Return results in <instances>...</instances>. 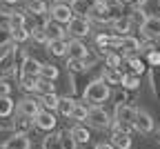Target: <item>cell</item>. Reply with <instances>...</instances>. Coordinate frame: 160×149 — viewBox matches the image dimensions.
I'll use <instances>...</instances> for the list:
<instances>
[{
	"label": "cell",
	"instance_id": "cell-1",
	"mask_svg": "<svg viewBox=\"0 0 160 149\" xmlns=\"http://www.w3.org/2000/svg\"><path fill=\"white\" fill-rule=\"evenodd\" d=\"M82 96H85V102H89V107H102V102L111 98V85L102 78H96L85 87Z\"/></svg>",
	"mask_w": 160,
	"mask_h": 149
},
{
	"label": "cell",
	"instance_id": "cell-2",
	"mask_svg": "<svg viewBox=\"0 0 160 149\" xmlns=\"http://www.w3.org/2000/svg\"><path fill=\"white\" fill-rule=\"evenodd\" d=\"M136 114H138L136 107H131V105H127V102H118L116 111H113V127L131 134L136 129Z\"/></svg>",
	"mask_w": 160,
	"mask_h": 149
},
{
	"label": "cell",
	"instance_id": "cell-3",
	"mask_svg": "<svg viewBox=\"0 0 160 149\" xmlns=\"http://www.w3.org/2000/svg\"><path fill=\"white\" fill-rule=\"evenodd\" d=\"M87 122L93 127V129H100V131H105V129H109V127H113L111 116H109V114H107L102 107H89Z\"/></svg>",
	"mask_w": 160,
	"mask_h": 149
},
{
	"label": "cell",
	"instance_id": "cell-4",
	"mask_svg": "<svg viewBox=\"0 0 160 149\" xmlns=\"http://www.w3.org/2000/svg\"><path fill=\"white\" fill-rule=\"evenodd\" d=\"M49 18L51 20H56V23H60V25H69L71 20L76 18V11L71 9V5H67V3H53L51 5V9H49Z\"/></svg>",
	"mask_w": 160,
	"mask_h": 149
},
{
	"label": "cell",
	"instance_id": "cell-5",
	"mask_svg": "<svg viewBox=\"0 0 160 149\" xmlns=\"http://www.w3.org/2000/svg\"><path fill=\"white\" fill-rule=\"evenodd\" d=\"M16 54L18 47H7L0 54V78H9L16 74Z\"/></svg>",
	"mask_w": 160,
	"mask_h": 149
},
{
	"label": "cell",
	"instance_id": "cell-6",
	"mask_svg": "<svg viewBox=\"0 0 160 149\" xmlns=\"http://www.w3.org/2000/svg\"><path fill=\"white\" fill-rule=\"evenodd\" d=\"M40 111H42V102L33 96H25L22 100H18L16 105V114L20 116H29V118H36Z\"/></svg>",
	"mask_w": 160,
	"mask_h": 149
},
{
	"label": "cell",
	"instance_id": "cell-7",
	"mask_svg": "<svg viewBox=\"0 0 160 149\" xmlns=\"http://www.w3.org/2000/svg\"><path fill=\"white\" fill-rule=\"evenodd\" d=\"M67 31H69V36L71 38H87L89 33H91V23H89V18H80V16H76L71 23L67 25Z\"/></svg>",
	"mask_w": 160,
	"mask_h": 149
},
{
	"label": "cell",
	"instance_id": "cell-8",
	"mask_svg": "<svg viewBox=\"0 0 160 149\" xmlns=\"http://www.w3.org/2000/svg\"><path fill=\"white\" fill-rule=\"evenodd\" d=\"M140 49H142V42H140L136 36H122L120 38V47H118V51L122 54L125 58H131V56H138L140 54Z\"/></svg>",
	"mask_w": 160,
	"mask_h": 149
},
{
	"label": "cell",
	"instance_id": "cell-9",
	"mask_svg": "<svg viewBox=\"0 0 160 149\" xmlns=\"http://www.w3.org/2000/svg\"><path fill=\"white\" fill-rule=\"evenodd\" d=\"M153 129H156L153 116L149 111H145V109H138V114H136V131L147 136V134H153Z\"/></svg>",
	"mask_w": 160,
	"mask_h": 149
},
{
	"label": "cell",
	"instance_id": "cell-10",
	"mask_svg": "<svg viewBox=\"0 0 160 149\" xmlns=\"http://www.w3.org/2000/svg\"><path fill=\"white\" fill-rule=\"evenodd\" d=\"M140 33L147 40H158L160 38V16H149L142 25H140Z\"/></svg>",
	"mask_w": 160,
	"mask_h": 149
},
{
	"label": "cell",
	"instance_id": "cell-11",
	"mask_svg": "<svg viewBox=\"0 0 160 149\" xmlns=\"http://www.w3.org/2000/svg\"><path fill=\"white\" fill-rule=\"evenodd\" d=\"M33 122H36V127L38 129H42V131H53L56 129V125H58V118H56V114L53 111H47V109H42L36 118H33Z\"/></svg>",
	"mask_w": 160,
	"mask_h": 149
},
{
	"label": "cell",
	"instance_id": "cell-12",
	"mask_svg": "<svg viewBox=\"0 0 160 149\" xmlns=\"http://www.w3.org/2000/svg\"><path fill=\"white\" fill-rule=\"evenodd\" d=\"M89 20H93V23H113V16H111V9L105 5V3H98L96 7H91V11H89V16H87Z\"/></svg>",
	"mask_w": 160,
	"mask_h": 149
},
{
	"label": "cell",
	"instance_id": "cell-13",
	"mask_svg": "<svg viewBox=\"0 0 160 149\" xmlns=\"http://www.w3.org/2000/svg\"><path fill=\"white\" fill-rule=\"evenodd\" d=\"M40 69H42V62L36 60L33 56H25V58H22V65H20V76L40 78Z\"/></svg>",
	"mask_w": 160,
	"mask_h": 149
},
{
	"label": "cell",
	"instance_id": "cell-14",
	"mask_svg": "<svg viewBox=\"0 0 160 149\" xmlns=\"http://www.w3.org/2000/svg\"><path fill=\"white\" fill-rule=\"evenodd\" d=\"M69 136H71L73 145H78V147H85V145L91 142V134H89L87 127H82V125H73L69 129Z\"/></svg>",
	"mask_w": 160,
	"mask_h": 149
},
{
	"label": "cell",
	"instance_id": "cell-15",
	"mask_svg": "<svg viewBox=\"0 0 160 149\" xmlns=\"http://www.w3.org/2000/svg\"><path fill=\"white\" fill-rule=\"evenodd\" d=\"M33 127H36L33 118L16 114V120H13V125H11V129H13L16 134H20V136H29V131L33 129Z\"/></svg>",
	"mask_w": 160,
	"mask_h": 149
},
{
	"label": "cell",
	"instance_id": "cell-16",
	"mask_svg": "<svg viewBox=\"0 0 160 149\" xmlns=\"http://www.w3.org/2000/svg\"><path fill=\"white\" fill-rule=\"evenodd\" d=\"M111 145L116 149H131V134L113 127V129H111Z\"/></svg>",
	"mask_w": 160,
	"mask_h": 149
},
{
	"label": "cell",
	"instance_id": "cell-17",
	"mask_svg": "<svg viewBox=\"0 0 160 149\" xmlns=\"http://www.w3.org/2000/svg\"><path fill=\"white\" fill-rule=\"evenodd\" d=\"M42 29H45V33H47L49 42H51V40H62V38H65V29H62V25L56 23V20H51V18H49V20H45Z\"/></svg>",
	"mask_w": 160,
	"mask_h": 149
},
{
	"label": "cell",
	"instance_id": "cell-18",
	"mask_svg": "<svg viewBox=\"0 0 160 149\" xmlns=\"http://www.w3.org/2000/svg\"><path fill=\"white\" fill-rule=\"evenodd\" d=\"M131 25H133V18L131 16H118V18H113V23H111L116 36H129Z\"/></svg>",
	"mask_w": 160,
	"mask_h": 149
},
{
	"label": "cell",
	"instance_id": "cell-19",
	"mask_svg": "<svg viewBox=\"0 0 160 149\" xmlns=\"http://www.w3.org/2000/svg\"><path fill=\"white\" fill-rule=\"evenodd\" d=\"M47 54L53 56V58H67L69 54V42L62 38V40H51L47 45Z\"/></svg>",
	"mask_w": 160,
	"mask_h": 149
},
{
	"label": "cell",
	"instance_id": "cell-20",
	"mask_svg": "<svg viewBox=\"0 0 160 149\" xmlns=\"http://www.w3.org/2000/svg\"><path fill=\"white\" fill-rule=\"evenodd\" d=\"M87 56H89V49L82 45V40H78V38H71V40H69V54H67V58L85 60Z\"/></svg>",
	"mask_w": 160,
	"mask_h": 149
},
{
	"label": "cell",
	"instance_id": "cell-21",
	"mask_svg": "<svg viewBox=\"0 0 160 149\" xmlns=\"http://www.w3.org/2000/svg\"><path fill=\"white\" fill-rule=\"evenodd\" d=\"M49 5L47 0H25V11L27 13H33V16H47L49 13Z\"/></svg>",
	"mask_w": 160,
	"mask_h": 149
},
{
	"label": "cell",
	"instance_id": "cell-22",
	"mask_svg": "<svg viewBox=\"0 0 160 149\" xmlns=\"http://www.w3.org/2000/svg\"><path fill=\"white\" fill-rule=\"evenodd\" d=\"M42 149H65V131L47 134L42 138Z\"/></svg>",
	"mask_w": 160,
	"mask_h": 149
},
{
	"label": "cell",
	"instance_id": "cell-23",
	"mask_svg": "<svg viewBox=\"0 0 160 149\" xmlns=\"http://www.w3.org/2000/svg\"><path fill=\"white\" fill-rule=\"evenodd\" d=\"M7 27L9 29H22L27 27V11H11V16L7 18Z\"/></svg>",
	"mask_w": 160,
	"mask_h": 149
},
{
	"label": "cell",
	"instance_id": "cell-24",
	"mask_svg": "<svg viewBox=\"0 0 160 149\" xmlns=\"http://www.w3.org/2000/svg\"><path fill=\"white\" fill-rule=\"evenodd\" d=\"M122 76H125L122 69H113V67H105L102 71V80H107L109 85H122Z\"/></svg>",
	"mask_w": 160,
	"mask_h": 149
},
{
	"label": "cell",
	"instance_id": "cell-25",
	"mask_svg": "<svg viewBox=\"0 0 160 149\" xmlns=\"http://www.w3.org/2000/svg\"><path fill=\"white\" fill-rule=\"evenodd\" d=\"M2 149H31V140H29V136H20V134H16Z\"/></svg>",
	"mask_w": 160,
	"mask_h": 149
},
{
	"label": "cell",
	"instance_id": "cell-26",
	"mask_svg": "<svg viewBox=\"0 0 160 149\" xmlns=\"http://www.w3.org/2000/svg\"><path fill=\"white\" fill-rule=\"evenodd\" d=\"M76 102H78V100H73V98H69V96H62V98H60V105H58V114L65 116V118H71Z\"/></svg>",
	"mask_w": 160,
	"mask_h": 149
},
{
	"label": "cell",
	"instance_id": "cell-27",
	"mask_svg": "<svg viewBox=\"0 0 160 149\" xmlns=\"http://www.w3.org/2000/svg\"><path fill=\"white\" fill-rule=\"evenodd\" d=\"M58 76H60V69L53 65V62H42V69H40V78H42V80H51V82H56V80H58Z\"/></svg>",
	"mask_w": 160,
	"mask_h": 149
},
{
	"label": "cell",
	"instance_id": "cell-28",
	"mask_svg": "<svg viewBox=\"0 0 160 149\" xmlns=\"http://www.w3.org/2000/svg\"><path fill=\"white\" fill-rule=\"evenodd\" d=\"M142 51H145V56H147V65H149L151 69L160 67V51H158L153 45H147V47H142Z\"/></svg>",
	"mask_w": 160,
	"mask_h": 149
},
{
	"label": "cell",
	"instance_id": "cell-29",
	"mask_svg": "<svg viewBox=\"0 0 160 149\" xmlns=\"http://www.w3.org/2000/svg\"><path fill=\"white\" fill-rule=\"evenodd\" d=\"M122 54L120 51H107L105 54V67H113V69H122Z\"/></svg>",
	"mask_w": 160,
	"mask_h": 149
},
{
	"label": "cell",
	"instance_id": "cell-30",
	"mask_svg": "<svg viewBox=\"0 0 160 149\" xmlns=\"http://www.w3.org/2000/svg\"><path fill=\"white\" fill-rule=\"evenodd\" d=\"M60 98L62 96H58V94H47V96H40V102H42V109L47 111H58V105H60Z\"/></svg>",
	"mask_w": 160,
	"mask_h": 149
},
{
	"label": "cell",
	"instance_id": "cell-31",
	"mask_svg": "<svg viewBox=\"0 0 160 149\" xmlns=\"http://www.w3.org/2000/svg\"><path fill=\"white\" fill-rule=\"evenodd\" d=\"M87 116H89V105H87V102H76L73 114H71V120H76V122L80 125L82 120H87Z\"/></svg>",
	"mask_w": 160,
	"mask_h": 149
},
{
	"label": "cell",
	"instance_id": "cell-32",
	"mask_svg": "<svg viewBox=\"0 0 160 149\" xmlns=\"http://www.w3.org/2000/svg\"><path fill=\"white\" fill-rule=\"evenodd\" d=\"M125 91H133V89H138L140 87V76H136V74H125L122 76V85H120Z\"/></svg>",
	"mask_w": 160,
	"mask_h": 149
},
{
	"label": "cell",
	"instance_id": "cell-33",
	"mask_svg": "<svg viewBox=\"0 0 160 149\" xmlns=\"http://www.w3.org/2000/svg\"><path fill=\"white\" fill-rule=\"evenodd\" d=\"M125 62L129 65L131 74H136V76H142V74H145V60H142V58L131 56V58H125Z\"/></svg>",
	"mask_w": 160,
	"mask_h": 149
},
{
	"label": "cell",
	"instance_id": "cell-34",
	"mask_svg": "<svg viewBox=\"0 0 160 149\" xmlns=\"http://www.w3.org/2000/svg\"><path fill=\"white\" fill-rule=\"evenodd\" d=\"M38 80L40 78H33V76H20V87L27 94H33V91H38Z\"/></svg>",
	"mask_w": 160,
	"mask_h": 149
},
{
	"label": "cell",
	"instance_id": "cell-35",
	"mask_svg": "<svg viewBox=\"0 0 160 149\" xmlns=\"http://www.w3.org/2000/svg\"><path fill=\"white\" fill-rule=\"evenodd\" d=\"M13 109H16V102L11 100V96L9 98H0V118H9L13 114Z\"/></svg>",
	"mask_w": 160,
	"mask_h": 149
},
{
	"label": "cell",
	"instance_id": "cell-36",
	"mask_svg": "<svg viewBox=\"0 0 160 149\" xmlns=\"http://www.w3.org/2000/svg\"><path fill=\"white\" fill-rule=\"evenodd\" d=\"M13 42V31L7 25H0V49H7Z\"/></svg>",
	"mask_w": 160,
	"mask_h": 149
},
{
	"label": "cell",
	"instance_id": "cell-37",
	"mask_svg": "<svg viewBox=\"0 0 160 149\" xmlns=\"http://www.w3.org/2000/svg\"><path fill=\"white\" fill-rule=\"evenodd\" d=\"M67 69H69V74H82V71H87L89 67H87V62H85V60L67 58Z\"/></svg>",
	"mask_w": 160,
	"mask_h": 149
},
{
	"label": "cell",
	"instance_id": "cell-38",
	"mask_svg": "<svg viewBox=\"0 0 160 149\" xmlns=\"http://www.w3.org/2000/svg\"><path fill=\"white\" fill-rule=\"evenodd\" d=\"M31 38H33V42H38V45H49V38H47V33H45V29H42V25L40 27H33L31 29Z\"/></svg>",
	"mask_w": 160,
	"mask_h": 149
},
{
	"label": "cell",
	"instance_id": "cell-39",
	"mask_svg": "<svg viewBox=\"0 0 160 149\" xmlns=\"http://www.w3.org/2000/svg\"><path fill=\"white\" fill-rule=\"evenodd\" d=\"M38 94L40 96H47V94H56V85L51 80H38Z\"/></svg>",
	"mask_w": 160,
	"mask_h": 149
},
{
	"label": "cell",
	"instance_id": "cell-40",
	"mask_svg": "<svg viewBox=\"0 0 160 149\" xmlns=\"http://www.w3.org/2000/svg\"><path fill=\"white\" fill-rule=\"evenodd\" d=\"M13 31V42H27L31 38V29L22 27V29H11Z\"/></svg>",
	"mask_w": 160,
	"mask_h": 149
},
{
	"label": "cell",
	"instance_id": "cell-41",
	"mask_svg": "<svg viewBox=\"0 0 160 149\" xmlns=\"http://www.w3.org/2000/svg\"><path fill=\"white\" fill-rule=\"evenodd\" d=\"M13 136H16V131L11 129V127H0V147H5Z\"/></svg>",
	"mask_w": 160,
	"mask_h": 149
},
{
	"label": "cell",
	"instance_id": "cell-42",
	"mask_svg": "<svg viewBox=\"0 0 160 149\" xmlns=\"http://www.w3.org/2000/svg\"><path fill=\"white\" fill-rule=\"evenodd\" d=\"M11 96V85L7 78H0V98H9Z\"/></svg>",
	"mask_w": 160,
	"mask_h": 149
},
{
	"label": "cell",
	"instance_id": "cell-43",
	"mask_svg": "<svg viewBox=\"0 0 160 149\" xmlns=\"http://www.w3.org/2000/svg\"><path fill=\"white\" fill-rule=\"evenodd\" d=\"M102 3H105V5H107L111 11H113V9H122V7L127 5L125 0H102Z\"/></svg>",
	"mask_w": 160,
	"mask_h": 149
},
{
	"label": "cell",
	"instance_id": "cell-44",
	"mask_svg": "<svg viewBox=\"0 0 160 149\" xmlns=\"http://www.w3.org/2000/svg\"><path fill=\"white\" fill-rule=\"evenodd\" d=\"M96 149H116V147L111 145V140H109V142H105V140H100V142H96Z\"/></svg>",
	"mask_w": 160,
	"mask_h": 149
},
{
	"label": "cell",
	"instance_id": "cell-45",
	"mask_svg": "<svg viewBox=\"0 0 160 149\" xmlns=\"http://www.w3.org/2000/svg\"><path fill=\"white\" fill-rule=\"evenodd\" d=\"M0 3H5V5H9V7H13V5L20 3V0H0Z\"/></svg>",
	"mask_w": 160,
	"mask_h": 149
},
{
	"label": "cell",
	"instance_id": "cell-46",
	"mask_svg": "<svg viewBox=\"0 0 160 149\" xmlns=\"http://www.w3.org/2000/svg\"><path fill=\"white\" fill-rule=\"evenodd\" d=\"M125 3H127V5H138L140 0H125Z\"/></svg>",
	"mask_w": 160,
	"mask_h": 149
},
{
	"label": "cell",
	"instance_id": "cell-47",
	"mask_svg": "<svg viewBox=\"0 0 160 149\" xmlns=\"http://www.w3.org/2000/svg\"><path fill=\"white\" fill-rule=\"evenodd\" d=\"M158 3H160V0H158Z\"/></svg>",
	"mask_w": 160,
	"mask_h": 149
}]
</instances>
